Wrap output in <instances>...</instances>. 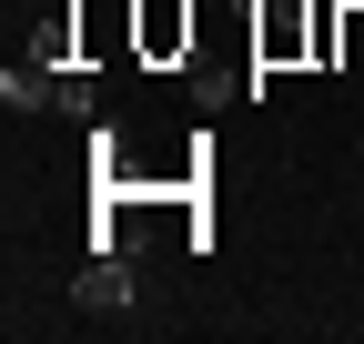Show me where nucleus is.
<instances>
[{
  "label": "nucleus",
  "instance_id": "nucleus-1",
  "mask_svg": "<svg viewBox=\"0 0 364 344\" xmlns=\"http://www.w3.org/2000/svg\"><path fill=\"white\" fill-rule=\"evenodd\" d=\"M71 304L81 314H132V264H122V253H91L81 284H71Z\"/></svg>",
  "mask_w": 364,
  "mask_h": 344
},
{
  "label": "nucleus",
  "instance_id": "nucleus-2",
  "mask_svg": "<svg viewBox=\"0 0 364 344\" xmlns=\"http://www.w3.org/2000/svg\"><path fill=\"white\" fill-rule=\"evenodd\" d=\"M0 102H11V112H61V71L51 61H11V71H0Z\"/></svg>",
  "mask_w": 364,
  "mask_h": 344
}]
</instances>
